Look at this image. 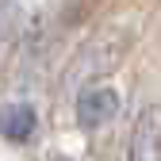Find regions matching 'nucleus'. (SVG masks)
<instances>
[{
  "label": "nucleus",
  "instance_id": "f03ea898",
  "mask_svg": "<svg viewBox=\"0 0 161 161\" xmlns=\"http://www.w3.org/2000/svg\"><path fill=\"white\" fill-rule=\"evenodd\" d=\"M115 115H119V92L111 85L80 92V100H77V123L85 130H100L104 123H111Z\"/></svg>",
  "mask_w": 161,
  "mask_h": 161
},
{
  "label": "nucleus",
  "instance_id": "7ed1b4c3",
  "mask_svg": "<svg viewBox=\"0 0 161 161\" xmlns=\"http://www.w3.org/2000/svg\"><path fill=\"white\" fill-rule=\"evenodd\" d=\"M0 134L12 142H31L35 134V108L31 104H8L0 111Z\"/></svg>",
  "mask_w": 161,
  "mask_h": 161
},
{
  "label": "nucleus",
  "instance_id": "20e7f679",
  "mask_svg": "<svg viewBox=\"0 0 161 161\" xmlns=\"http://www.w3.org/2000/svg\"><path fill=\"white\" fill-rule=\"evenodd\" d=\"M15 27H19V4L15 0H0V54H4V46L12 42Z\"/></svg>",
  "mask_w": 161,
  "mask_h": 161
},
{
  "label": "nucleus",
  "instance_id": "f257e3e1",
  "mask_svg": "<svg viewBox=\"0 0 161 161\" xmlns=\"http://www.w3.org/2000/svg\"><path fill=\"white\" fill-rule=\"evenodd\" d=\"M127 161H161V108L157 104L138 111L130 142H127Z\"/></svg>",
  "mask_w": 161,
  "mask_h": 161
}]
</instances>
